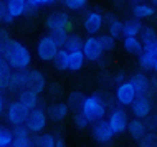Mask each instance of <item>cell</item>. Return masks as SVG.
<instances>
[{
	"mask_svg": "<svg viewBox=\"0 0 157 147\" xmlns=\"http://www.w3.org/2000/svg\"><path fill=\"white\" fill-rule=\"evenodd\" d=\"M131 83L134 85L137 96H149L151 94V79L144 73H136L131 78Z\"/></svg>",
	"mask_w": 157,
	"mask_h": 147,
	"instance_id": "15",
	"label": "cell"
},
{
	"mask_svg": "<svg viewBox=\"0 0 157 147\" xmlns=\"http://www.w3.org/2000/svg\"><path fill=\"white\" fill-rule=\"evenodd\" d=\"M53 63H55V68L60 70V71L70 70V51L66 48H60L58 53L55 55Z\"/></svg>",
	"mask_w": 157,
	"mask_h": 147,
	"instance_id": "23",
	"label": "cell"
},
{
	"mask_svg": "<svg viewBox=\"0 0 157 147\" xmlns=\"http://www.w3.org/2000/svg\"><path fill=\"white\" fill-rule=\"evenodd\" d=\"M46 88V79L43 76V73L38 70H30V76H28V89L36 91L38 94L43 93Z\"/></svg>",
	"mask_w": 157,
	"mask_h": 147,
	"instance_id": "17",
	"label": "cell"
},
{
	"mask_svg": "<svg viewBox=\"0 0 157 147\" xmlns=\"http://www.w3.org/2000/svg\"><path fill=\"white\" fill-rule=\"evenodd\" d=\"M46 28L48 32H56V30H70L71 28V20L70 15L65 12H53L46 17Z\"/></svg>",
	"mask_w": 157,
	"mask_h": 147,
	"instance_id": "7",
	"label": "cell"
},
{
	"mask_svg": "<svg viewBox=\"0 0 157 147\" xmlns=\"http://www.w3.org/2000/svg\"><path fill=\"white\" fill-rule=\"evenodd\" d=\"M157 38V33L154 28L151 27H142V32H141V40L144 43V47H149V45H152Z\"/></svg>",
	"mask_w": 157,
	"mask_h": 147,
	"instance_id": "28",
	"label": "cell"
},
{
	"mask_svg": "<svg viewBox=\"0 0 157 147\" xmlns=\"http://www.w3.org/2000/svg\"><path fill=\"white\" fill-rule=\"evenodd\" d=\"M139 65L146 71H154L157 74V50L152 47H144V51L139 55Z\"/></svg>",
	"mask_w": 157,
	"mask_h": 147,
	"instance_id": "11",
	"label": "cell"
},
{
	"mask_svg": "<svg viewBox=\"0 0 157 147\" xmlns=\"http://www.w3.org/2000/svg\"><path fill=\"white\" fill-rule=\"evenodd\" d=\"M139 144L141 145H157V136L154 132H146L144 137L139 141Z\"/></svg>",
	"mask_w": 157,
	"mask_h": 147,
	"instance_id": "36",
	"label": "cell"
},
{
	"mask_svg": "<svg viewBox=\"0 0 157 147\" xmlns=\"http://www.w3.org/2000/svg\"><path fill=\"white\" fill-rule=\"evenodd\" d=\"M65 5L70 10H81L86 7V0H65Z\"/></svg>",
	"mask_w": 157,
	"mask_h": 147,
	"instance_id": "37",
	"label": "cell"
},
{
	"mask_svg": "<svg viewBox=\"0 0 157 147\" xmlns=\"http://www.w3.org/2000/svg\"><path fill=\"white\" fill-rule=\"evenodd\" d=\"M154 121H155V127H157V114H155V119Z\"/></svg>",
	"mask_w": 157,
	"mask_h": 147,
	"instance_id": "46",
	"label": "cell"
},
{
	"mask_svg": "<svg viewBox=\"0 0 157 147\" xmlns=\"http://www.w3.org/2000/svg\"><path fill=\"white\" fill-rule=\"evenodd\" d=\"M155 13L154 7L152 5H147V3L144 2H137L136 5L132 7V15L136 17V18H149V17H152Z\"/></svg>",
	"mask_w": 157,
	"mask_h": 147,
	"instance_id": "24",
	"label": "cell"
},
{
	"mask_svg": "<svg viewBox=\"0 0 157 147\" xmlns=\"http://www.w3.org/2000/svg\"><path fill=\"white\" fill-rule=\"evenodd\" d=\"M131 107H132V112H134L136 117L144 119V117H147L152 111V101L149 99V96H137L136 101L131 104Z\"/></svg>",
	"mask_w": 157,
	"mask_h": 147,
	"instance_id": "14",
	"label": "cell"
},
{
	"mask_svg": "<svg viewBox=\"0 0 157 147\" xmlns=\"http://www.w3.org/2000/svg\"><path fill=\"white\" fill-rule=\"evenodd\" d=\"M134 2H144V0H134Z\"/></svg>",
	"mask_w": 157,
	"mask_h": 147,
	"instance_id": "48",
	"label": "cell"
},
{
	"mask_svg": "<svg viewBox=\"0 0 157 147\" xmlns=\"http://www.w3.org/2000/svg\"><path fill=\"white\" fill-rule=\"evenodd\" d=\"M13 142V131L8 127H0V147L12 145Z\"/></svg>",
	"mask_w": 157,
	"mask_h": 147,
	"instance_id": "31",
	"label": "cell"
},
{
	"mask_svg": "<svg viewBox=\"0 0 157 147\" xmlns=\"http://www.w3.org/2000/svg\"><path fill=\"white\" fill-rule=\"evenodd\" d=\"M70 109L71 107L68 106V103H56V104H53V106L48 107V116H50V119L60 123V121H63L68 116Z\"/></svg>",
	"mask_w": 157,
	"mask_h": 147,
	"instance_id": "20",
	"label": "cell"
},
{
	"mask_svg": "<svg viewBox=\"0 0 157 147\" xmlns=\"http://www.w3.org/2000/svg\"><path fill=\"white\" fill-rule=\"evenodd\" d=\"M58 50H60V47L56 45V41L53 40L52 35L43 36L36 45V55H38V58L43 60V61H52L55 58V55L58 53Z\"/></svg>",
	"mask_w": 157,
	"mask_h": 147,
	"instance_id": "3",
	"label": "cell"
},
{
	"mask_svg": "<svg viewBox=\"0 0 157 147\" xmlns=\"http://www.w3.org/2000/svg\"><path fill=\"white\" fill-rule=\"evenodd\" d=\"M50 35L53 36V40L56 41V45L60 48H65L66 47V41L70 38L68 35V30H56V32H50Z\"/></svg>",
	"mask_w": 157,
	"mask_h": 147,
	"instance_id": "32",
	"label": "cell"
},
{
	"mask_svg": "<svg viewBox=\"0 0 157 147\" xmlns=\"http://www.w3.org/2000/svg\"><path fill=\"white\" fill-rule=\"evenodd\" d=\"M30 3H33V5H38V7H41V5H48V3H53L55 0H28Z\"/></svg>",
	"mask_w": 157,
	"mask_h": 147,
	"instance_id": "40",
	"label": "cell"
},
{
	"mask_svg": "<svg viewBox=\"0 0 157 147\" xmlns=\"http://www.w3.org/2000/svg\"><path fill=\"white\" fill-rule=\"evenodd\" d=\"M27 5H28V0H7V10H8V13L5 17V22L10 23V22H13L15 18L25 15Z\"/></svg>",
	"mask_w": 157,
	"mask_h": 147,
	"instance_id": "12",
	"label": "cell"
},
{
	"mask_svg": "<svg viewBox=\"0 0 157 147\" xmlns=\"http://www.w3.org/2000/svg\"><path fill=\"white\" fill-rule=\"evenodd\" d=\"M30 114V109H28L22 101H13V103L8 106V112H7V119L12 126L17 124H25L27 123V117Z\"/></svg>",
	"mask_w": 157,
	"mask_h": 147,
	"instance_id": "4",
	"label": "cell"
},
{
	"mask_svg": "<svg viewBox=\"0 0 157 147\" xmlns=\"http://www.w3.org/2000/svg\"><path fill=\"white\" fill-rule=\"evenodd\" d=\"M122 30H124V23H122L121 20H117V18L109 20V33H111L113 36L119 38V36L122 35Z\"/></svg>",
	"mask_w": 157,
	"mask_h": 147,
	"instance_id": "33",
	"label": "cell"
},
{
	"mask_svg": "<svg viewBox=\"0 0 157 147\" xmlns=\"http://www.w3.org/2000/svg\"><path fill=\"white\" fill-rule=\"evenodd\" d=\"M116 136L109 124V121H104V119H99L94 123V127H93V137L101 142V144H106V142H111V139Z\"/></svg>",
	"mask_w": 157,
	"mask_h": 147,
	"instance_id": "9",
	"label": "cell"
},
{
	"mask_svg": "<svg viewBox=\"0 0 157 147\" xmlns=\"http://www.w3.org/2000/svg\"><path fill=\"white\" fill-rule=\"evenodd\" d=\"M18 101H22L25 106L32 111L33 107L38 106V93H36V91H33V89L25 88V89L18 91Z\"/></svg>",
	"mask_w": 157,
	"mask_h": 147,
	"instance_id": "21",
	"label": "cell"
},
{
	"mask_svg": "<svg viewBox=\"0 0 157 147\" xmlns=\"http://www.w3.org/2000/svg\"><path fill=\"white\" fill-rule=\"evenodd\" d=\"M124 50L131 55H141L144 51V43L139 36H124Z\"/></svg>",
	"mask_w": 157,
	"mask_h": 147,
	"instance_id": "22",
	"label": "cell"
},
{
	"mask_svg": "<svg viewBox=\"0 0 157 147\" xmlns=\"http://www.w3.org/2000/svg\"><path fill=\"white\" fill-rule=\"evenodd\" d=\"M3 51H5V60L10 63L15 70H25V68L30 66L32 55L28 51V48L23 47L20 41L10 40Z\"/></svg>",
	"mask_w": 157,
	"mask_h": 147,
	"instance_id": "1",
	"label": "cell"
},
{
	"mask_svg": "<svg viewBox=\"0 0 157 147\" xmlns=\"http://www.w3.org/2000/svg\"><path fill=\"white\" fill-rule=\"evenodd\" d=\"M5 60V51H3V48L0 47V61H3Z\"/></svg>",
	"mask_w": 157,
	"mask_h": 147,
	"instance_id": "44",
	"label": "cell"
},
{
	"mask_svg": "<svg viewBox=\"0 0 157 147\" xmlns=\"http://www.w3.org/2000/svg\"><path fill=\"white\" fill-rule=\"evenodd\" d=\"M7 13H8V10H7V2H5V0H0V22H5Z\"/></svg>",
	"mask_w": 157,
	"mask_h": 147,
	"instance_id": "39",
	"label": "cell"
},
{
	"mask_svg": "<svg viewBox=\"0 0 157 147\" xmlns=\"http://www.w3.org/2000/svg\"><path fill=\"white\" fill-rule=\"evenodd\" d=\"M152 2H154V5H155V7H157V0H152Z\"/></svg>",
	"mask_w": 157,
	"mask_h": 147,
	"instance_id": "47",
	"label": "cell"
},
{
	"mask_svg": "<svg viewBox=\"0 0 157 147\" xmlns=\"http://www.w3.org/2000/svg\"><path fill=\"white\" fill-rule=\"evenodd\" d=\"M83 45H84V41L81 40L79 35H70L65 48L68 50V51H76V50H83Z\"/></svg>",
	"mask_w": 157,
	"mask_h": 147,
	"instance_id": "30",
	"label": "cell"
},
{
	"mask_svg": "<svg viewBox=\"0 0 157 147\" xmlns=\"http://www.w3.org/2000/svg\"><path fill=\"white\" fill-rule=\"evenodd\" d=\"M33 142H35V145L40 147H55V137L52 134H41L36 139H33Z\"/></svg>",
	"mask_w": 157,
	"mask_h": 147,
	"instance_id": "34",
	"label": "cell"
},
{
	"mask_svg": "<svg viewBox=\"0 0 157 147\" xmlns=\"http://www.w3.org/2000/svg\"><path fill=\"white\" fill-rule=\"evenodd\" d=\"M149 47H152V48H155V50H157V38H155V41H154L152 45H149Z\"/></svg>",
	"mask_w": 157,
	"mask_h": 147,
	"instance_id": "45",
	"label": "cell"
},
{
	"mask_svg": "<svg viewBox=\"0 0 157 147\" xmlns=\"http://www.w3.org/2000/svg\"><path fill=\"white\" fill-rule=\"evenodd\" d=\"M12 68L13 66L7 60L0 61V91L12 89V74H13Z\"/></svg>",
	"mask_w": 157,
	"mask_h": 147,
	"instance_id": "16",
	"label": "cell"
},
{
	"mask_svg": "<svg viewBox=\"0 0 157 147\" xmlns=\"http://www.w3.org/2000/svg\"><path fill=\"white\" fill-rule=\"evenodd\" d=\"M83 53H84V56H86V60H90V61L99 60L104 53L99 38H96V36H93V35L88 36V38L84 40V45H83Z\"/></svg>",
	"mask_w": 157,
	"mask_h": 147,
	"instance_id": "10",
	"label": "cell"
},
{
	"mask_svg": "<svg viewBox=\"0 0 157 147\" xmlns=\"http://www.w3.org/2000/svg\"><path fill=\"white\" fill-rule=\"evenodd\" d=\"M109 124H111L114 134H122L124 131H127V126H129V117L127 112L122 107H114L109 114Z\"/></svg>",
	"mask_w": 157,
	"mask_h": 147,
	"instance_id": "8",
	"label": "cell"
},
{
	"mask_svg": "<svg viewBox=\"0 0 157 147\" xmlns=\"http://www.w3.org/2000/svg\"><path fill=\"white\" fill-rule=\"evenodd\" d=\"M136 98H137V91H136L134 85L129 81H122L117 85L116 88V99L117 103L121 104V106H131V104L136 101Z\"/></svg>",
	"mask_w": 157,
	"mask_h": 147,
	"instance_id": "6",
	"label": "cell"
},
{
	"mask_svg": "<svg viewBox=\"0 0 157 147\" xmlns=\"http://www.w3.org/2000/svg\"><path fill=\"white\" fill-rule=\"evenodd\" d=\"M99 41H101V47H103L104 51H111V50H114V47H116V36H113L111 33L99 36Z\"/></svg>",
	"mask_w": 157,
	"mask_h": 147,
	"instance_id": "35",
	"label": "cell"
},
{
	"mask_svg": "<svg viewBox=\"0 0 157 147\" xmlns=\"http://www.w3.org/2000/svg\"><path fill=\"white\" fill-rule=\"evenodd\" d=\"M141 32H142V23L139 22V18L124 22V30H122L124 36H139Z\"/></svg>",
	"mask_w": 157,
	"mask_h": 147,
	"instance_id": "25",
	"label": "cell"
},
{
	"mask_svg": "<svg viewBox=\"0 0 157 147\" xmlns=\"http://www.w3.org/2000/svg\"><path fill=\"white\" fill-rule=\"evenodd\" d=\"M46 121H48V116H46V112L43 111L41 107H33L30 111V114L27 117V127L30 129V132L33 134H38L41 132L43 129L46 127Z\"/></svg>",
	"mask_w": 157,
	"mask_h": 147,
	"instance_id": "5",
	"label": "cell"
},
{
	"mask_svg": "<svg viewBox=\"0 0 157 147\" xmlns=\"http://www.w3.org/2000/svg\"><path fill=\"white\" fill-rule=\"evenodd\" d=\"M3 107H5V99H3V96L0 94V114L3 112Z\"/></svg>",
	"mask_w": 157,
	"mask_h": 147,
	"instance_id": "43",
	"label": "cell"
},
{
	"mask_svg": "<svg viewBox=\"0 0 157 147\" xmlns=\"http://www.w3.org/2000/svg\"><path fill=\"white\" fill-rule=\"evenodd\" d=\"M103 15L99 13V12H88L86 17H84V30H86L90 35H96V33L101 32V28H103Z\"/></svg>",
	"mask_w": 157,
	"mask_h": 147,
	"instance_id": "13",
	"label": "cell"
},
{
	"mask_svg": "<svg viewBox=\"0 0 157 147\" xmlns=\"http://www.w3.org/2000/svg\"><path fill=\"white\" fill-rule=\"evenodd\" d=\"M65 145V141L61 139V137H58V139H55V147H63Z\"/></svg>",
	"mask_w": 157,
	"mask_h": 147,
	"instance_id": "42",
	"label": "cell"
},
{
	"mask_svg": "<svg viewBox=\"0 0 157 147\" xmlns=\"http://www.w3.org/2000/svg\"><path fill=\"white\" fill-rule=\"evenodd\" d=\"M28 76H30V70H15L12 74V89L22 91L28 88Z\"/></svg>",
	"mask_w": 157,
	"mask_h": 147,
	"instance_id": "18",
	"label": "cell"
},
{
	"mask_svg": "<svg viewBox=\"0 0 157 147\" xmlns=\"http://www.w3.org/2000/svg\"><path fill=\"white\" fill-rule=\"evenodd\" d=\"M84 56L83 50H76V51H70V70L71 71H79L84 65Z\"/></svg>",
	"mask_w": 157,
	"mask_h": 147,
	"instance_id": "26",
	"label": "cell"
},
{
	"mask_svg": "<svg viewBox=\"0 0 157 147\" xmlns=\"http://www.w3.org/2000/svg\"><path fill=\"white\" fill-rule=\"evenodd\" d=\"M127 131H129L131 137L136 141H141L144 137V134L147 132V124L142 123L141 117H137V119H132L129 121V126H127Z\"/></svg>",
	"mask_w": 157,
	"mask_h": 147,
	"instance_id": "19",
	"label": "cell"
},
{
	"mask_svg": "<svg viewBox=\"0 0 157 147\" xmlns=\"http://www.w3.org/2000/svg\"><path fill=\"white\" fill-rule=\"evenodd\" d=\"M84 99H86V96H84L81 91H73V93L70 94V98H68V106L71 109H75V111H79V109L83 107Z\"/></svg>",
	"mask_w": 157,
	"mask_h": 147,
	"instance_id": "27",
	"label": "cell"
},
{
	"mask_svg": "<svg viewBox=\"0 0 157 147\" xmlns=\"http://www.w3.org/2000/svg\"><path fill=\"white\" fill-rule=\"evenodd\" d=\"M10 40H12L10 35H8L5 30H2V28H0V47L5 50V47L8 45V41H10Z\"/></svg>",
	"mask_w": 157,
	"mask_h": 147,
	"instance_id": "38",
	"label": "cell"
},
{
	"mask_svg": "<svg viewBox=\"0 0 157 147\" xmlns=\"http://www.w3.org/2000/svg\"><path fill=\"white\" fill-rule=\"evenodd\" d=\"M151 93H155L157 94V76H154L151 79Z\"/></svg>",
	"mask_w": 157,
	"mask_h": 147,
	"instance_id": "41",
	"label": "cell"
},
{
	"mask_svg": "<svg viewBox=\"0 0 157 147\" xmlns=\"http://www.w3.org/2000/svg\"><path fill=\"white\" fill-rule=\"evenodd\" d=\"M81 109L84 111V114L91 119V123H96V121L103 119L104 114H106V104H104V101L101 99V96H98V94L86 96Z\"/></svg>",
	"mask_w": 157,
	"mask_h": 147,
	"instance_id": "2",
	"label": "cell"
},
{
	"mask_svg": "<svg viewBox=\"0 0 157 147\" xmlns=\"http://www.w3.org/2000/svg\"><path fill=\"white\" fill-rule=\"evenodd\" d=\"M91 119L84 114L83 109H79V111H75V126L78 129H86L88 126H90Z\"/></svg>",
	"mask_w": 157,
	"mask_h": 147,
	"instance_id": "29",
	"label": "cell"
}]
</instances>
